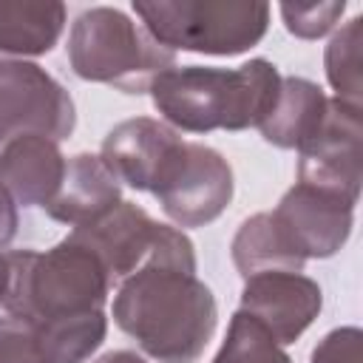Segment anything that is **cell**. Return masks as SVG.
<instances>
[{
  "label": "cell",
  "mask_w": 363,
  "mask_h": 363,
  "mask_svg": "<svg viewBox=\"0 0 363 363\" xmlns=\"http://www.w3.org/2000/svg\"><path fill=\"white\" fill-rule=\"evenodd\" d=\"M113 323L159 363H196L218 326L213 289L196 275L193 241L162 224L147 258L116 284Z\"/></svg>",
  "instance_id": "obj_1"
},
{
  "label": "cell",
  "mask_w": 363,
  "mask_h": 363,
  "mask_svg": "<svg viewBox=\"0 0 363 363\" xmlns=\"http://www.w3.org/2000/svg\"><path fill=\"white\" fill-rule=\"evenodd\" d=\"M281 91V71L255 57L238 68L170 65L150 82V102L176 130H247L258 128Z\"/></svg>",
  "instance_id": "obj_2"
},
{
  "label": "cell",
  "mask_w": 363,
  "mask_h": 363,
  "mask_svg": "<svg viewBox=\"0 0 363 363\" xmlns=\"http://www.w3.org/2000/svg\"><path fill=\"white\" fill-rule=\"evenodd\" d=\"M6 264L9 275L0 306L11 318L43 326L105 312L111 278L99 258L71 235L45 252L11 250Z\"/></svg>",
  "instance_id": "obj_3"
},
{
  "label": "cell",
  "mask_w": 363,
  "mask_h": 363,
  "mask_svg": "<svg viewBox=\"0 0 363 363\" xmlns=\"http://www.w3.org/2000/svg\"><path fill=\"white\" fill-rule=\"evenodd\" d=\"M71 71L85 82H102L122 94H147L150 82L176 65V54L159 45L142 23L122 9L91 6L68 31Z\"/></svg>",
  "instance_id": "obj_4"
},
{
  "label": "cell",
  "mask_w": 363,
  "mask_h": 363,
  "mask_svg": "<svg viewBox=\"0 0 363 363\" xmlns=\"http://www.w3.org/2000/svg\"><path fill=\"white\" fill-rule=\"evenodd\" d=\"M133 11L145 31L173 54L238 57L269 28V3L261 0H133Z\"/></svg>",
  "instance_id": "obj_5"
},
{
  "label": "cell",
  "mask_w": 363,
  "mask_h": 363,
  "mask_svg": "<svg viewBox=\"0 0 363 363\" xmlns=\"http://www.w3.org/2000/svg\"><path fill=\"white\" fill-rule=\"evenodd\" d=\"M150 193L176 227H204L230 207L235 179L216 147L184 139L164 162Z\"/></svg>",
  "instance_id": "obj_6"
},
{
  "label": "cell",
  "mask_w": 363,
  "mask_h": 363,
  "mask_svg": "<svg viewBox=\"0 0 363 363\" xmlns=\"http://www.w3.org/2000/svg\"><path fill=\"white\" fill-rule=\"evenodd\" d=\"M74 128L77 108L60 79L37 62L0 57V147L23 133L62 142Z\"/></svg>",
  "instance_id": "obj_7"
},
{
  "label": "cell",
  "mask_w": 363,
  "mask_h": 363,
  "mask_svg": "<svg viewBox=\"0 0 363 363\" xmlns=\"http://www.w3.org/2000/svg\"><path fill=\"white\" fill-rule=\"evenodd\" d=\"M298 182L337 193L357 204L360 182H363L360 105L329 99L323 122L298 147Z\"/></svg>",
  "instance_id": "obj_8"
},
{
  "label": "cell",
  "mask_w": 363,
  "mask_h": 363,
  "mask_svg": "<svg viewBox=\"0 0 363 363\" xmlns=\"http://www.w3.org/2000/svg\"><path fill=\"white\" fill-rule=\"evenodd\" d=\"M281 238L301 258H332L343 250L354 227V201L295 182L275 210H269Z\"/></svg>",
  "instance_id": "obj_9"
},
{
  "label": "cell",
  "mask_w": 363,
  "mask_h": 363,
  "mask_svg": "<svg viewBox=\"0 0 363 363\" xmlns=\"http://www.w3.org/2000/svg\"><path fill=\"white\" fill-rule=\"evenodd\" d=\"M320 309L323 292L303 272H258L244 278L241 312L255 318L281 346L295 343Z\"/></svg>",
  "instance_id": "obj_10"
},
{
  "label": "cell",
  "mask_w": 363,
  "mask_h": 363,
  "mask_svg": "<svg viewBox=\"0 0 363 363\" xmlns=\"http://www.w3.org/2000/svg\"><path fill=\"white\" fill-rule=\"evenodd\" d=\"M184 139L167 122L153 116H133L108 130L99 159L116 176V182L133 190H153L164 162Z\"/></svg>",
  "instance_id": "obj_11"
},
{
  "label": "cell",
  "mask_w": 363,
  "mask_h": 363,
  "mask_svg": "<svg viewBox=\"0 0 363 363\" xmlns=\"http://www.w3.org/2000/svg\"><path fill=\"white\" fill-rule=\"evenodd\" d=\"M159 221H153L139 204L122 199L113 210L85 227H74L68 235L85 244L99 258L111 284H119L147 258V252L159 241Z\"/></svg>",
  "instance_id": "obj_12"
},
{
  "label": "cell",
  "mask_w": 363,
  "mask_h": 363,
  "mask_svg": "<svg viewBox=\"0 0 363 363\" xmlns=\"http://www.w3.org/2000/svg\"><path fill=\"white\" fill-rule=\"evenodd\" d=\"M65 156L60 142L43 133H23L0 147V187L20 207H45L60 190Z\"/></svg>",
  "instance_id": "obj_13"
},
{
  "label": "cell",
  "mask_w": 363,
  "mask_h": 363,
  "mask_svg": "<svg viewBox=\"0 0 363 363\" xmlns=\"http://www.w3.org/2000/svg\"><path fill=\"white\" fill-rule=\"evenodd\" d=\"M122 201V184L96 153H77L65 159V173L54 199L43 207L60 224L85 227Z\"/></svg>",
  "instance_id": "obj_14"
},
{
  "label": "cell",
  "mask_w": 363,
  "mask_h": 363,
  "mask_svg": "<svg viewBox=\"0 0 363 363\" xmlns=\"http://www.w3.org/2000/svg\"><path fill=\"white\" fill-rule=\"evenodd\" d=\"M326 105L329 96L318 82L306 77H281L278 99L261 119L258 130L269 145L281 150H298L323 122Z\"/></svg>",
  "instance_id": "obj_15"
},
{
  "label": "cell",
  "mask_w": 363,
  "mask_h": 363,
  "mask_svg": "<svg viewBox=\"0 0 363 363\" xmlns=\"http://www.w3.org/2000/svg\"><path fill=\"white\" fill-rule=\"evenodd\" d=\"M65 28V6L57 0L0 3V57L48 54Z\"/></svg>",
  "instance_id": "obj_16"
},
{
  "label": "cell",
  "mask_w": 363,
  "mask_h": 363,
  "mask_svg": "<svg viewBox=\"0 0 363 363\" xmlns=\"http://www.w3.org/2000/svg\"><path fill=\"white\" fill-rule=\"evenodd\" d=\"M230 255L241 278L258 272H303L306 264L286 247L269 213H255L238 227L230 244Z\"/></svg>",
  "instance_id": "obj_17"
},
{
  "label": "cell",
  "mask_w": 363,
  "mask_h": 363,
  "mask_svg": "<svg viewBox=\"0 0 363 363\" xmlns=\"http://www.w3.org/2000/svg\"><path fill=\"white\" fill-rule=\"evenodd\" d=\"M323 71L335 99L360 105L363 99V17H352L323 51Z\"/></svg>",
  "instance_id": "obj_18"
},
{
  "label": "cell",
  "mask_w": 363,
  "mask_h": 363,
  "mask_svg": "<svg viewBox=\"0 0 363 363\" xmlns=\"http://www.w3.org/2000/svg\"><path fill=\"white\" fill-rule=\"evenodd\" d=\"M213 363H292V357L255 318L238 309L230 318L227 335Z\"/></svg>",
  "instance_id": "obj_19"
},
{
  "label": "cell",
  "mask_w": 363,
  "mask_h": 363,
  "mask_svg": "<svg viewBox=\"0 0 363 363\" xmlns=\"http://www.w3.org/2000/svg\"><path fill=\"white\" fill-rule=\"evenodd\" d=\"M278 11L289 34L301 40H320L340 23L346 11V0H326V3H309V6L281 3Z\"/></svg>",
  "instance_id": "obj_20"
},
{
  "label": "cell",
  "mask_w": 363,
  "mask_h": 363,
  "mask_svg": "<svg viewBox=\"0 0 363 363\" xmlns=\"http://www.w3.org/2000/svg\"><path fill=\"white\" fill-rule=\"evenodd\" d=\"M0 363H45L28 320L11 315L0 318Z\"/></svg>",
  "instance_id": "obj_21"
},
{
  "label": "cell",
  "mask_w": 363,
  "mask_h": 363,
  "mask_svg": "<svg viewBox=\"0 0 363 363\" xmlns=\"http://www.w3.org/2000/svg\"><path fill=\"white\" fill-rule=\"evenodd\" d=\"M312 363H363V332L357 326L326 332L312 349Z\"/></svg>",
  "instance_id": "obj_22"
},
{
  "label": "cell",
  "mask_w": 363,
  "mask_h": 363,
  "mask_svg": "<svg viewBox=\"0 0 363 363\" xmlns=\"http://www.w3.org/2000/svg\"><path fill=\"white\" fill-rule=\"evenodd\" d=\"M17 224H20L17 204H14V199L0 187V250H6V247L14 241Z\"/></svg>",
  "instance_id": "obj_23"
},
{
  "label": "cell",
  "mask_w": 363,
  "mask_h": 363,
  "mask_svg": "<svg viewBox=\"0 0 363 363\" xmlns=\"http://www.w3.org/2000/svg\"><path fill=\"white\" fill-rule=\"evenodd\" d=\"M94 363H147L142 354H136V352H130V349H116V352H108V354H102L99 360H94Z\"/></svg>",
  "instance_id": "obj_24"
},
{
  "label": "cell",
  "mask_w": 363,
  "mask_h": 363,
  "mask_svg": "<svg viewBox=\"0 0 363 363\" xmlns=\"http://www.w3.org/2000/svg\"><path fill=\"white\" fill-rule=\"evenodd\" d=\"M6 275H9V264H6V252L0 250V298H3V289H6Z\"/></svg>",
  "instance_id": "obj_25"
}]
</instances>
